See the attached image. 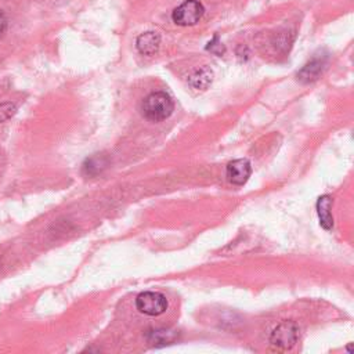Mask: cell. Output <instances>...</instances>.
Wrapping results in <instances>:
<instances>
[{"mask_svg":"<svg viewBox=\"0 0 354 354\" xmlns=\"http://www.w3.org/2000/svg\"><path fill=\"white\" fill-rule=\"evenodd\" d=\"M174 109L171 97L165 91H155L147 95L142 101V115L151 122H160L167 119Z\"/></svg>","mask_w":354,"mask_h":354,"instance_id":"cell-1","label":"cell"},{"mask_svg":"<svg viewBox=\"0 0 354 354\" xmlns=\"http://www.w3.org/2000/svg\"><path fill=\"white\" fill-rule=\"evenodd\" d=\"M167 299L159 292H142L136 299V307L141 314L158 317L167 310Z\"/></svg>","mask_w":354,"mask_h":354,"instance_id":"cell-3","label":"cell"},{"mask_svg":"<svg viewBox=\"0 0 354 354\" xmlns=\"http://www.w3.org/2000/svg\"><path fill=\"white\" fill-rule=\"evenodd\" d=\"M330 207H332V199L328 195H324L318 199L317 202V213L319 217V223L322 225V228L325 230H330L333 227V217L330 213Z\"/></svg>","mask_w":354,"mask_h":354,"instance_id":"cell-9","label":"cell"},{"mask_svg":"<svg viewBox=\"0 0 354 354\" xmlns=\"http://www.w3.org/2000/svg\"><path fill=\"white\" fill-rule=\"evenodd\" d=\"M203 15V6L198 0H185L174 8L171 18L174 24L181 26H189L196 24Z\"/></svg>","mask_w":354,"mask_h":354,"instance_id":"cell-4","label":"cell"},{"mask_svg":"<svg viewBox=\"0 0 354 354\" xmlns=\"http://www.w3.org/2000/svg\"><path fill=\"white\" fill-rule=\"evenodd\" d=\"M299 339V328L293 321H283L270 335V344L274 350H290Z\"/></svg>","mask_w":354,"mask_h":354,"instance_id":"cell-2","label":"cell"},{"mask_svg":"<svg viewBox=\"0 0 354 354\" xmlns=\"http://www.w3.org/2000/svg\"><path fill=\"white\" fill-rule=\"evenodd\" d=\"M252 173V166L248 159H235L227 165V180L234 185H243Z\"/></svg>","mask_w":354,"mask_h":354,"instance_id":"cell-5","label":"cell"},{"mask_svg":"<svg viewBox=\"0 0 354 354\" xmlns=\"http://www.w3.org/2000/svg\"><path fill=\"white\" fill-rule=\"evenodd\" d=\"M173 339H174V333L165 329H156L149 332L148 335L149 343H153V344H166V343H170Z\"/></svg>","mask_w":354,"mask_h":354,"instance_id":"cell-11","label":"cell"},{"mask_svg":"<svg viewBox=\"0 0 354 354\" xmlns=\"http://www.w3.org/2000/svg\"><path fill=\"white\" fill-rule=\"evenodd\" d=\"M213 79V72L207 66H201L196 68L189 76H188V83L196 88V90H205Z\"/></svg>","mask_w":354,"mask_h":354,"instance_id":"cell-8","label":"cell"},{"mask_svg":"<svg viewBox=\"0 0 354 354\" xmlns=\"http://www.w3.org/2000/svg\"><path fill=\"white\" fill-rule=\"evenodd\" d=\"M160 44V36L156 32H145L137 37L136 46L142 55H152L158 51Z\"/></svg>","mask_w":354,"mask_h":354,"instance_id":"cell-7","label":"cell"},{"mask_svg":"<svg viewBox=\"0 0 354 354\" xmlns=\"http://www.w3.org/2000/svg\"><path fill=\"white\" fill-rule=\"evenodd\" d=\"M105 166H106V158L97 153V155H94V156H91L90 159L86 160V163L83 165V169L86 170L87 174H97Z\"/></svg>","mask_w":354,"mask_h":354,"instance_id":"cell-10","label":"cell"},{"mask_svg":"<svg viewBox=\"0 0 354 354\" xmlns=\"http://www.w3.org/2000/svg\"><path fill=\"white\" fill-rule=\"evenodd\" d=\"M326 65V55H315L310 62H307L300 72L297 73L299 80H301L303 83H310L313 80H315L319 73L324 71Z\"/></svg>","mask_w":354,"mask_h":354,"instance_id":"cell-6","label":"cell"},{"mask_svg":"<svg viewBox=\"0 0 354 354\" xmlns=\"http://www.w3.org/2000/svg\"><path fill=\"white\" fill-rule=\"evenodd\" d=\"M6 26H7V21H6V17H4V14L0 11V36L4 33V30H6Z\"/></svg>","mask_w":354,"mask_h":354,"instance_id":"cell-12","label":"cell"}]
</instances>
